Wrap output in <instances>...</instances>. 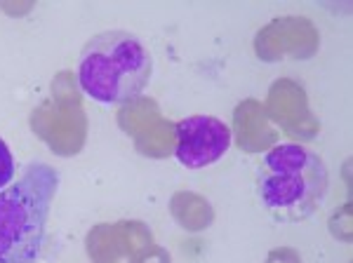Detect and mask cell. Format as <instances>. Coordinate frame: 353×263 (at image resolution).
Segmentation results:
<instances>
[{
  "label": "cell",
  "mask_w": 353,
  "mask_h": 263,
  "mask_svg": "<svg viewBox=\"0 0 353 263\" xmlns=\"http://www.w3.org/2000/svg\"><path fill=\"white\" fill-rule=\"evenodd\" d=\"M12 181H14V158L10 146L0 139V191L12 186Z\"/></svg>",
  "instance_id": "obj_5"
},
{
  "label": "cell",
  "mask_w": 353,
  "mask_h": 263,
  "mask_svg": "<svg viewBox=\"0 0 353 263\" xmlns=\"http://www.w3.org/2000/svg\"><path fill=\"white\" fill-rule=\"evenodd\" d=\"M330 186L327 165L301 144L271 148L257 171V196L276 221L297 224L316 214Z\"/></svg>",
  "instance_id": "obj_2"
},
{
  "label": "cell",
  "mask_w": 353,
  "mask_h": 263,
  "mask_svg": "<svg viewBox=\"0 0 353 263\" xmlns=\"http://www.w3.org/2000/svg\"><path fill=\"white\" fill-rule=\"evenodd\" d=\"M174 158L189 169L219 162L233 144L231 127L212 116H191L176 123Z\"/></svg>",
  "instance_id": "obj_4"
},
{
  "label": "cell",
  "mask_w": 353,
  "mask_h": 263,
  "mask_svg": "<svg viewBox=\"0 0 353 263\" xmlns=\"http://www.w3.org/2000/svg\"><path fill=\"white\" fill-rule=\"evenodd\" d=\"M59 184V171L36 160L0 191V263H38Z\"/></svg>",
  "instance_id": "obj_1"
},
{
  "label": "cell",
  "mask_w": 353,
  "mask_h": 263,
  "mask_svg": "<svg viewBox=\"0 0 353 263\" xmlns=\"http://www.w3.org/2000/svg\"><path fill=\"white\" fill-rule=\"evenodd\" d=\"M153 76V59L130 31H101L85 43L78 85L99 104H128L141 96Z\"/></svg>",
  "instance_id": "obj_3"
}]
</instances>
